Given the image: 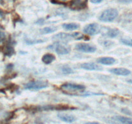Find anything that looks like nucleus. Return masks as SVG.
Wrapping results in <instances>:
<instances>
[{
	"label": "nucleus",
	"mask_w": 132,
	"mask_h": 124,
	"mask_svg": "<svg viewBox=\"0 0 132 124\" xmlns=\"http://www.w3.org/2000/svg\"><path fill=\"white\" fill-rule=\"evenodd\" d=\"M61 89L63 92L65 93L70 94H77V93H82L84 92L86 87L82 85L75 84V83H67L62 85Z\"/></svg>",
	"instance_id": "1"
},
{
	"label": "nucleus",
	"mask_w": 132,
	"mask_h": 124,
	"mask_svg": "<svg viewBox=\"0 0 132 124\" xmlns=\"http://www.w3.org/2000/svg\"><path fill=\"white\" fill-rule=\"evenodd\" d=\"M54 40H59V41H69L71 40H82L85 39L87 40V38H85V36L80 34L78 32H75L73 34L68 33H60L56 34L53 37Z\"/></svg>",
	"instance_id": "2"
},
{
	"label": "nucleus",
	"mask_w": 132,
	"mask_h": 124,
	"mask_svg": "<svg viewBox=\"0 0 132 124\" xmlns=\"http://www.w3.org/2000/svg\"><path fill=\"white\" fill-rule=\"evenodd\" d=\"M119 15L117 10L115 8H109L104 11L100 16V20L104 22H111L117 18Z\"/></svg>",
	"instance_id": "3"
},
{
	"label": "nucleus",
	"mask_w": 132,
	"mask_h": 124,
	"mask_svg": "<svg viewBox=\"0 0 132 124\" xmlns=\"http://www.w3.org/2000/svg\"><path fill=\"white\" fill-rule=\"evenodd\" d=\"M48 49L54 50L57 54H60V55L68 54L71 50V48L69 45H67L64 43H60L59 41H57V42L54 43L53 45L49 46Z\"/></svg>",
	"instance_id": "4"
},
{
	"label": "nucleus",
	"mask_w": 132,
	"mask_h": 124,
	"mask_svg": "<svg viewBox=\"0 0 132 124\" xmlns=\"http://www.w3.org/2000/svg\"><path fill=\"white\" fill-rule=\"evenodd\" d=\"M48 86V83L44 81H35L25 84V88L30 91H38L46 88Z\"/></svg>",
	"instance_id": "5"
},
{
	"label": "nucleus",
	"mask_w": 132,
	"mask_h": 124,
	"mask_svg": "<svg viewBox=\"0 0 132 124\" xmlns=\"http://www.w3.org/2000/svg\"><path fill=\"white\" fill-rule=\"evenodd\" d=\"M88 0H71L69 6L73 11H82L87 7Z\"/></svg>",
	"instance_id": "6"
},
{
	"label": "nucleus",
	"mask_w": 132,
	"mask_h": 124,
	"mask_svg": "<svg viewBox=\"0 0 132 124\" xmlns=\"http://www.w3.org/2000/svg\"><path fill=\"white\" fill-rule=\"evenodd\" d=\"M101 32V28L96 23H91L86 25L84 29V32L87 34L93 36L96 35Z\"/></svg>",
	"instance_id": "7"
},
{
	"label": "nucleus",
	"mask_w": 132,
	"mask_h": 124,
	"mask_svg": "<svg viewBox=\"0 0 132 124\" xmlns=\"http://www.w3.org/2000/svg\"><path fill=\"white\" fill-rule=\"evenodd\" d=\"M76 49L79 51H82L83 52L92 53L96 51V47L93 45H91L88 43H80L76 45Z\"/></svg>",
	"instance_id": "8"
},
{
	"label": "nucleus",
	"mask_w": 132,
	"mask_h": 124,
	"mask_svg": "<svg viewBox=\"0 0 132 124\" xmlns=\"http://www.w3.org/2000/svg\"><path fill=\"white\" fill-rule=\"evenodd\" d=\"M81 68L87 70H102V67L95 63H85L81 65Z\"/></svg>",
	"instance_id": "9"
},
{
	"label": "nucleus",
	"mask_w": 132,
	"mask_h": 124,
	"mask_svg": "<svg viewBox=\"0 0 132 124\" xmlns=\"http://www.w3.org/2000/svg\"><path fill=\"white\" fill-rule=\"evenodd\" d=\"M110 72L115 75L124 76H126L131 74L130 70L125 68H114V69H110Z\"/></svg>",
	"instance_id": "10"
},
{
	"label": "nucleus",
	"mask_w": 132,
	"mask_h": 124,
	"mask_svg": "<svg viewBox=\"0 0 132 124\" xmlns=\"http://www.w3.org/2000/svg\"><path fill=\"white\" fill-rule=\"evenodd\" d=\"M116 61L115 58L111 57H103V58H98L97 59V62L99 64L105 65H111L114 64Z\"/></svg>",
	"instance_id": "11"
},
{
	"label": "nucleus",
	"mask_w": 132,
	"mask_h": 124,
	"mask_svg": "<svg viewBox=\"0 0 132 124\" xmlns=\"http://www.w3.org/2000/svg\"><path fill=\"white\" fill-rule=\"evenodd\" d=\"M58 117L59 118L60 120L67 123H73L76 120V118L75 116H73V115L68 114H58Z\"/></svg>",
	"instance_id": "12"
},
{
	"label": "nucleus",
	"mask_w": 132,
	"mask_h": 124,
	"mask_svg": "<svg viewBox=\"0 0 132 124\" xmlns=\"http://www.w3.org/2000/svg\"><path fill=\"white\" fill-rule=\"evenodd\" d=\"M113 118V120L119 121L122 123L132 124V118H128L122 116H114Z\"/></svg>",
	"instance_id": "13"
},
{
	"label": "nucleus",
	"mask_w": 132,
	"mask_h": 124,
	"mask_svg": "<svg viewBox=\"0 0 132 124\" xmlns=\"http://www.w3.org/2000/svg\"><path fill=\"white\" fill-rule=\"evenodd\" d=\"M42 60L44 64L48 65V64H51L53 61L55 60V56L52 54H46L44 55Z\"/></svg>",
	"instance_id": "14"
},
{
	"label": "nucleus",
	"mask_w": 132,
	"mask_h": 124,
	"mask_svg": "<svg viewBox=\"0 0 132 124\" xmlns=\"http://www.w3.org/2000/svg\"><path fill=\"white\" fill-rule=\"evenodd\" d=\"M63 28L67 30H75L78 29L80 27V25L77 23H64L62 25Z\"/></svg>",
	"instance_id": "15"
},
{
	"label": "nucleus",
	"mask_w": 132,
	"mask_h": 124,
	"mask_svg": "<svg viewBox=\"0 0 132 124\" xmlns=\"http://www.w3.org/2000/svg\"><path fill=\"white\" fill-rule=\"evenodd\" d=\"M57 28L56 26H46V27L43 28L42 29L40 30V33L42 34H51L52 32H55Z\"/></svg>",
	"instance_id": "16"
},
{
	"label": "nucleus",
	"mask_w": 132,
	"mask_h": 124,
	"mask_svg": "<svg viewBox=\"0 0 132 124\" xmlns=\"http://www.w3.org/2000/svg\"><path fill=\"white\" fill-rule=\"evenodd\" d=\"M119 34V30L117 29H110L107 32L108 36L110 38H111L117 37Z\"/></svg>",
	"instance_id": "17"
},
{
	"label": "nucleus",
	"mask_w": 132,
	"mask_h": 124,
	"mask_svg": "<svg viewBox=\"0 0 132 124\" xmlns=\"http://www.w3.org/2000/svg\"><path fill=\"white\" fill-rule=\"evenodd\" d=\"M122 43L124 45H127V46L132 47V39H128V38H122L120 40Z\"/></svg>",
	"instance_id": "18"
},
{
	"label": "nucleus",
	"mask_w": 132,
	"mask_h": 124,
	"mask_svg": "<svg viewBox=\"0 0 132 124\" xmlns=\"http://www.w3.org/2000/svg\"><path fill=\"white\" fill-rule=\"evenodd\" d=\"M62 72L65 74H69L73 73V70L69 67H63L62 68Z\"/></svg>",
	"instance_id": "19"
},
{
	"label": "nucleus",
	"mask_w": 132,
	"mask_h": 124,
	"mask_svg": "<svg viewBox=\"0 0 132 124\" xmlns=\"http://www.w3.org/2000/svg\"><path fill=\"white\" fill-rule=\"evenodd\" d=\"M122 112H123V113H124L125 114H127V115H129V116H132V112L131 111H129V109H126V108H124L122 109Z\"/></svg>",
	"instance_id": "20"
},
{
	"label": "nucleus",
	"mask_w": 132,
	"mask_h": 124,
	"mask_svg": "<svg viewBox=\"0 0 132 124\" xmlns=\"http://www.w3.org/2000/svg\"><path fill=\"white\" fill-rule=\"evenodd\" d=\"M5 34L3 32H2V31H0V43L3 42L5 40Z\"/></svg>",
	"instance_id": "21"
},
{
	"label": "nucleus",
	"mask_w": 132,
	"mask_h": 124,
	"mask_svg": "<svg viewBox=\"0 0 132 124\" xmlns=\"http://www.w3.org/2000/svg\"><path fill=\"white\" fill-rule=\"evenodd\" d=\"M43 42V40H37V41H28L27 40L26 43L29 45H31V44H35V43H39Z\"/></svg>",
	"instance_id": "22"
},
{
	"label": "nucleus",
	"mask_w": 132,
	"mask_h": 124,
	"mask_svg": "<svg viewBox=\"0 0 132 124\" xmlns=\"http://www.w3.org/2000/svg\"><path fill=\"white\" fill-rule=\"evenodd\" d=\"M102 44H103L105 47H110V46H111V45H113V43L111 42L110 41H104Z\"/></svg>",
	"instance_id": "23"
},
{
	"label": "nucleus",
	"mask_w": 132,
	"mask_h": 124,
	"mask_svg": "<svg viewBox=\"0 0 132 124\" xmlns=\"http://www.w3.org/2000/svg\"><path fill=\"white\" fill-rule=\"evenodd\" d=\"M118 1L123 3H130L132 2V0H118Z\"/></svg>",
	"instance_id": "24"
},
{
	"label": "nucleus",
	"mask_w": 132,
	"mask_h": 124,
	"mask_svg": "<svg viewBox=\"0 0 132 124\" xmlns=\"http://www.w3.org/2000/svg\"><path fill=\"white\" fill-rule=\"evenodd\" d=\"M103 0H91V3H95V4H98V3H100L102 2Z\"/></svg>",
	"instance_id": "25"
},
{
	"label": "nucleus",
	"mask_w": 132,
	"mask_h": 124,
	"mask_svg": "<svg viewBox=\"0 0 132 124\" xmlns=\"http://www.w3.org/2000/svg\"><path fill=\"white\" fill-rule=\"evenodd\" d=\"M128 82L129 83H132V79H129V80H128Z\"/></svg>",
	"instance_id": "26"
}]
</instances>
